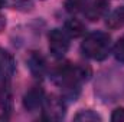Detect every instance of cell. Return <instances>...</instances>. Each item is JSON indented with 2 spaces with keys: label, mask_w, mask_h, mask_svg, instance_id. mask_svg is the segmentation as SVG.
<instances>
[{
  "label": "cell",
  "mask_w": 124,
  "mask_h": 122,
  "mask_svg": "<svg viewBox=\"0 0 124 122\" xmlns=\"http://www.w3.org/2000/svg\"><path fill=\"white\" fill-rule=\"evenodd\" d=\"M75 121L95 122V121H101V116L98 114H95L94 111H81L79 114L75 115Z\"/></svg>",
  "instance_id": "obj_10"
},
{
  "label": "cell",
  "mask_w": 124,
  "mask_h": 122,
  "mask_svg": "<svg viewBox=\"0 0 124 122\" xmlns=\"http://www.w3.org/2000/svg\"><path fill=\"white\" fill-rule=\"evenodd\" d=\"M65 32L71 37H79L85 33V26L77 19H69L65 22Z\"/></svg>",
  "instance_id": "obj_8"
},
{
  "label": "cell",
  "mask_w": 124,
  "mask_h": 122,
  "mask_svg": "<svg viewBox=\"0 0 124 122\" xmlns=\"http://www.w3.org/2000/svg\"><path fill=\"white\" fill-rule=\"evenodd\" d=\"M65 6L68 12H78L82 7V0H66Z\"/></svg>",
  "instance_id": "obj_12"
},
{
  "label": "cell",
  "mask_w": 124,
  "mask_h": 122,
  "mask_svg": "<svg viewBox=\"0 0 124 122\" xmlns=\"http://www.w3.org/2000/svg\"><path fill=\"white\" fill-rule=\"evenodd\" d=\"M111 121L113 122H124V108H117L113 112Z\"/></svg>",
  "instance_id": "obj_13"
},
{
  "label": "cell",
  "mask_w": 124,
  "mask_h": 122,
  "mask_svg": "<svg viewBox=\"0 0 124 122\" xmlns=\"http://www.w3.org/2000/svg\"><path fill=\"white\" fill-rule=\"evenodd\" d=\"M43 114L46 119H52V121H59L65 116V103L61 98L51 95L49 98H45L43 102Z\"/></svg>",
  "instance_id": "obj_4"
},
{
  "label": "cell",
  "mask_w": 124,
  "mask_h": 122,
  "mask_svg": "<svg viewBox=\"0 0 124 122\" xmlns=\"http://www.w3.org/2000/svg\"><path fill=\"white\" fill-rule=\"evenodd\" d=\"M28 65H29V69L31 72L36 76V78H40L45 75L46 72V61L42 55L36 53V52H32L29 59H28Z\"/></svg>",
  "instance_id": "obj_6"
},
{
  "label": "cell",
  "mask_w": 124,
  "mask_h": 122,
  "mask_svg": "<svg viewBox=\"0 0 124 122\" xmlns=\"http://www.w3.org/2000/svg\"><path fill=\"white\" fill-rule=\"evenodd\" d=\"M4 4H6V0H0V9L4 7Z\"/></svg>",
  "instance_id": "obj_14"
},
{
  "label": "cell",
  "mask_w": 124,
  "mask_h": 122,
  "mask_svg": "<svg viewBox=\"0 0 124 122\" xmlns=\"http://www.w3.org/2000/svg\"><path fill=\"white\" fill-rule=\"evenodd\" d=\"M81 50L90 59L102 61L108 56L111 50V37L108 33L104 32H93L84 39Z\"/></svg>",
  "instance_id": "obj_1"
},
{
  "label": "cell",
  "mask_w": 124,
  "mask_h": 122,
  "mask_svg": "<svg viewBox=\"0 0 124 122\" xmlns=\"http://www.w3.org/2000/svg\"><path fill=\"white\" fill-rule=\"evenodd\" d=\"M107 25L113 29H118V27H123L124 26V6L118 7L117 10H114L108 19H107Z\"/></svg>",
  "instance_id": "obj_9"
},
{
  "label": "cell",
  "mask_w": 124,
  "mask_h": 122,
  "mask_svg": "<svg viewBox=\"0 0 124 122\" xmlns=\"http://www.w3.org/2000/svg\"><path fill=\"white\" fill-rule=\"evenodd\" d=\"M107 10H108V1L107 0H94L87 7L85 14L90 20H98L101 16L105 14Z\"/></svg>",
  "instance_id": "obj_7"
},
{
  "label": "cell",
  "mask_w": 124,
  "mask_h": 122,
  "mask_svg": "<svg viewBox=\"0 0 124 122\" xmlns=\"http://www.w3.org/2000/svg\"><path fill=\"white\" fill-rule=\"evenodd\" d=\"M69 49V36L65 30L54 29L49 33V50L54 58H62Z\"/></svg>",
  "instance_id": "obj_3"
},
{
  "label": "cell",
  "mask_w": 124,
  "mask_h": 122,
  "mask_svg": "<svg viewBox=\"0 0 124 122\" xmlns=\"http://www.w3.org/2000/svg\"><path fill=\"white\" fill-rule=\"evenodd\" d=\"M15 73V59L13 56L0 47V91L10 89V79Z\"/></svg>",
  "instance_id": "obj_2"
},
{
  "label": "cell",
  "mask_w": 124,
  "mask_h": 122,
  "mask_svg": "<svg viewBox=\"0 0 124 122\" xmlns=\"http://www.w3.org/2000/svg\"><path fill=\"white\" fill-rule=\"evenodd\" d=\"M43 102H45V92L40 88H32L23 96V106L29 112H35L39 108H42Z\"/></svg>",
  "instance_id": "obj_5"
},
{
  "label": "cell",
  "mask_w": 124,
  "mask_h": 122,
  "mask_svg": "<svg viewBox=\"0 0 124 122\" xmlns=\"http://www.w3.org/2000/svg\"><path fill=\"white\" fill-rule=\"evenodd\" d=\"M114 56L120 62H124V36H121L114 46Z\"/></svg>",
  "instance_id": "obj_11"
}]
</instances>
